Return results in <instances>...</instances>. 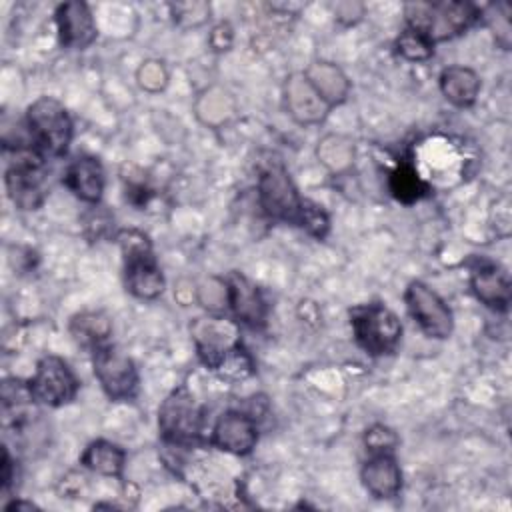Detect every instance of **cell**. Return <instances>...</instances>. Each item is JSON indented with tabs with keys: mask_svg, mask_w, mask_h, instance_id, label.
Returning <instances> with one entry per match:
<instances>
[{
	"mask_svg": "<svg viewBox=\"0 0 512 512\" xmlns=\"http://www.w3.org/2000/svg\"><path fill=\"white\" fill-rule=\"evenodd\" d=\"M478 12L468 2H412L406 4V20L412 30L424 34L432 44L464 32Z\"/></svg>",
	"mask_w": 512,
	"mask_h": 512,
	"instance_id": "cell-1",
	"label": "cell"
},
{
	"mask_svg": "<svg viewBox=\"0 0 512 512\" xmlns=\"http://www.w3.org/2000/svg\"><path fill=\"white\" fill-rule=\"evenodd\" d=\"M126 260V286L138 298H156L164 290V278L150 250L148 238L138 230L118 236Z\"/></svg>",
	"mask_w": 512,
	"mask_h": 512,
	"instance_id": "cell-2",
	"label": "cell"
},
{
	"mask_svg": "<svg viewBox=\"0 0 512 512\" xmlns=\"http://www.w3.org/2000/svg\"><path fill=\"white\" fill-rule=\"evenodd\" d=\"M26 116L32 140L42 152L50 156L66 152L72 138V122L58 100L42 96L28 108Z\"/></svg>",
	"mask_w": 512,
	"mask_h": 512,
	"instance_id": "cell-3",
	"label": "cell"
},
{
	"mask_svg": "<svg viewBox=\"0 0 512 512\" xmlns=\"http://www.w3.org/2000/svg\"><path fill=\"white\" fill-rule=\"evenodd\" d=\"M352 330L358 344L368 354H388L396 348L402 324L398 316L382 304L358 306L352 312Z\"/></svg>",
	"mask_w": 512,
	"mask_h": 512,
	"instance_id": "cell-4",
	"label": "cell"
},
{
	"mask_svg": "<svg viewBox=\"0 0 512 512\" xmlns=\"http://www.w3.org/2000/svg\"><path fill=\"white\" fill-rule=\"evenodd\" d=\"M44 162L38 146L16 148L14 160L6 170V188L14 204L24 210L36 208L42 200Z\"/></svg>",
	"mask_w": 512,
	"mask_h": 512,
	"instance_id": "cell-5",
	"label": "cell"
},
{
	"mask_svg": "<svg viewBox=\"0 0 512 512\" xmlns=\"http://www.w3.org/2000/svg\"><path fill=\"white\" fill-rule=\"evenodd\" d=\"M260 204L276 220L300 224L304 202L292 184L288 172L282 166H268L260 174L258 182Z\"/></svg>",
	"mask_w": 512,
	"mask_h": 512,
	"instance_id": "cell-6",
	"label": "cell"
},
{
	"mask_svg": "<svg viewBox=\"0 0 512 512\" xmlns=\"http://www.w3.org/2000/svg\"><path fill=\"white\" fill-rule=\"evenodd\" d=\"M158 424L162 436L174 444H190L198 438L202 412L186 388L174 390L160 406Z\"/></svg>",
	"mask_w": 512,
	"mask_h": 512,
	"instance_id": "cell-7",
	"label": "cell"
},
{
	"mask_svg": "<svg viewBox=\"0 0 512 512\" xmlns=\"http://www.w3.org/2000/svg\"><path fill=\"white\" fill-rule=\"evenodd\" d=\"M94 374L112 400H128L136 392L138 374L134 362L112 344L94 348Z\"/></svg>",
	"mask_w": 512,
	"mask_h": 512,
	"instance_id": "cell-8",
	"label": "cell"
},
{
	"mask_svg": "<svg viewBox=\"0 0 512 512\" xmlns=\"http://www.w3.org/2000/svg\"><path fill=\"white\" fill-rule=\"evenodd\" d=\"M410 316L420 330L432 338H448L454 328L452 312L446 302L424 282H412L404 294Z\"/></svg>",
	"mask_w": 512,
	"mask_h": 512,
	"instance_id": "cell-9",
	"label": "cell"
},
{
	"mask_svg": "<svg viewBox=\"0 0 512 512\" xmlns=\"http://www.w3.org/2000/svg\"><path fill=\"white\" fill-rule=\"evenodd\" d=\"M30 388L36 402L46 406H62L76 396L78 380L62 358L44 356L36 364Z\"/></svg>",
	"mask_w": 512,
	"mask_h": 512,
	"instance_id": "cell-10",
	"label": "cell"
},
{
	"mask_svg": "<svg viewBox=\"0 0 512 512\" xmlns=\"http://www.w3.org/2000/svg\"><path fill=\"white\" fill-rule=\"evenodd\" d=\"M258 440L256 422L242 412H226L212 430V444L224 452L248 454Z\"/></svg>",
	"mask_w": 512,
	"mask_h": 512,
	"instance_id": "cell-11",
	"label": "cell"
},
{
	"mask_svg": "<svg viewBox=\"0 0 512 512\" xmlns=\"http://www.w3.org/2000/svg\"><path fill=\"white\" fill-rule=\"evenodd\" d=\"M286 106L300 124H318L330 110V104L304 74H294L286 82Z\"/></svg>",
	"mask_w": 512,
	"mask_h": 512,
	"instance_id": "cell-12",
	"label": "cell"
},
{
	"mask_svg": "<svg viewBox=\"0 0 512 512\" xmlns=\"http://www.w3.org/2000/svg\"><path fill=\"white\" fill-rule=\"evenodd\" d=\"M60 42L66 48L82 50L96 38V26L92 14L84 2H66L56 12Z\"/></svg>",
	"mask_w": 512,
	"mask_h": 512,
	"instance_id": "cell-13",
	"label": "cell"
},
{
	"mask_svg": "<svg viewBox=\"0 0 512 512\" xmlns=\"http://www.w3.org/2000/svg\"><path fill=\"white\" fill-rule=\"evenodd\" d=\"M362 482L376 498H394L402 486V472L390 452L374 454L362 468Z\"/></svg>",
	"mask_w": 512,
	"mask_h": 512,
	"instance_id": "cell-14",
	"label": "cell"
},
{
	"mask_svg": "<svg viewBox=\"0 0 512 512\" xmlns=\"http://www.w3.org/2000/svg\"><path fill=\"white\" fill-rule=\"evenodd\" d=\"M226 292L228 300L232 304L234 314L246 322V324H262L266 316V306L264 300L258 292V288L240 272H232L228 282H226Z\"/></svg>",
	"mask_w": 512,
	"mask_h": 512,
	"instance_id": "cell-15",
	"label": "cell"
},
{
	"mask_svg": "<svg viewBox=\"0 0 512 512\" xmlns=\"http://www.w3.org/2000/svg\"><path fill=\"white\" fill-rule=\"evenodd\" d=\"M64 184L84 202H98L104 190V172L102 166L96 158L92 156H82L74 160L66 174H64Z\"/></svg>",
	"mask_w": 512,
	"mask_h": 512,
	"instance_id": "cell-16",
	"label": "cell"
},
{
	"mask_svg": "<svg viewBox=\"0 0 512 512\" xmlns=\"http://www.w3.org/2000/svg\"><path fill=\"white\" fill-rule=\"evenodd\" d=\"M472 290L490 308L506 310L510 304V280L498 266H480L472 274Z\"/></svg>",
	"mask_w": 512,
	"mask_h": 512,
	"instance_id": "cell-17",
	"label": "cell"
},
{
	"mask_svg": "<svg viewBox=\"0 0 512 512\" xmlns=\"http://www.w3.org/2000/svg\"><path fill=\"white\" fill-rule=\"evenodd\" d=\"M440 88L446 100L452 104L470 106L480 92V80L470 68L450 66L440 76Z\"/></svg>",
	"mask_w": 512,
	"mask_h": 512,
	"instance_id": "cell-18",
	"label": "cell"
},
{
	"mask_svg": "<svg viewBox=\"0 0 512 512\" xmlns=\"http://www.w3.org/2000/svg\"><path fill=\"white\" fill-rule=\"evenodd\" d=\"M304 76L330 106L342 102L348 94V82L344 74L330 62H314Z\"/></svg>",
	"mask_w": 512,
	"mask_h": 512,
	"instance_id": "cell-19",
	"label": "cell"
},
{
	"mask_svg": "<svg viewBox=\"0 0 512 512\" xmlns=\"http://www.w3.org/2000/svg\"><path fill=\"white\" fill-rule=\"evenodd\" d=\"M124 458L126 454L120 446L106 440H96L84 450L80 462L102 476H120L124 468Z\"/></svg>",
	"mask_w": 512,
	"mask_h": 512,
	"instance_id": "cell-20",
	"label": "cell"
},
{
	"mask_svg": "<svg viewBox=\"0 0 512 512\" xmlns=\"http://www.w3.org/2000/svg\"><path fill=\"white\" fill-rule=\"evenodd\" d=\"M70 330L80 344L98 348L110 336L112 324H110L108 316H104L102 312H84V314H78L72 318Z\"/></svg>",
	"mask_w": 512,
	"mask_h": 512,
	"instance_id": "cell-21",
	"label": "cell"
},
{
	"mask_svg": "<svg viewBox=\"0 0 512 512\" xmlns=\"http://www.w3.org/2000/svg\"><path fill=\"white\" fill-rule=\"evenodd\" d=\"M390 190L402 202H414L422 196L424 184L410 166H398L390 176Z\"/></svg>",
	"mask_w": 512,
	"mask_h": 512,
	"instance_id": "cell-22",
	"label": "cell"
},
{
	"mask_svg": "<svg viewBox=\"0 0 512 512\" xmlns=\"http://www.w3.org/2000/svg\"><path fill=\"white\" fill-rule=\"evenodd\" d=\"M396 46H398V52L406 60H416L418 62V60H426V58L432 56V42L424 34H420L412 28H408L400 34Z\"/></svg>",
	"mask_w": 512,
	"mask_h": 512,
	"instance_id": "cell-23",
	"label": "cell"
},
{
	"mask_svg": "<svg viewBox=\"0 0 512 512\" xmlns=\"http://www.w3.org/2000/svg\"><path fill=\"white\" fill-rule=\"evenodd\" d=\"M364 444L368 446V450L372 454L378 452H392L394 446L398 444V436L394 434V430H390L384 424H374L372 428L366 430L364 434Z\"/></svg>",
	"mask_w": 512,
	"mask_h": 512,
	"instance_id": "cell-24",
	"label": "cell"
},
{
	"mask_svg": "<svg viewBox=\"0 0 512 512\" xmlns=\"http://www.w3.org/2000/svg\"><path fill=\"white\" fill-rule=\"evenodd\" d=\"M300 226H304L310 234L322 238L326 234V230H328V218H326V214L318 206H314L310 202H304Z\"/></svg>",
	"mask_w": 512,
	"mask_h": 512,
	"instance_id": "cell-25",
	"label": "cell"
},
{
	"mask_svg": "<svg viewBox=\"0 0 512 512\" xmlns=\"http://www.w3.org/2000/svg\"><path fill=\"white\" fill-rule=\"evenodd\" d=\"M166 82L164 68L158 62H146L140 70V84L146 90H160Z\"/></svg>",
	"mask_w": 512,
	"mask_h": 512,
	"instance_id": "cell-26",
	"label": "cell"
},
{
	"mask_svg": "<svg viewBox=\"0 0 512 512\" xmlns=\"http://www.w3.org/2000/svg\"><path fill=\"white\" fill-rule=\"evenodd\" d=\"M6 508L8 510H18V508H28V510H32V508H36V504H32V502H24V500H14L12 504H6Z\"/></svg>",
	"mask_w": 512,
	"mask_h": 512,
	"instance_id": "cell-27",
	"label": "cell"
}]
</instances>
